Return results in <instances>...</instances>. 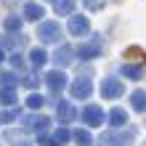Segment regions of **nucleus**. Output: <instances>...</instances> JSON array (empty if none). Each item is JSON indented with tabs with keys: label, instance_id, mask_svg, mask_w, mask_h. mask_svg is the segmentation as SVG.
Returning a JSON list of instances; mask_svg holds the SVG:
<instances>
[{
	"label": "nucleus",
	"instance_id": "16",
	"mask_svg": "<svg viewBox=\"0 0 146 146\" xmlns=\"http://www.w3.org/2000/svg\"><path fill=\"white\" fill-rule=\"evenodd\" d=\"M106 119H109L111 127H125V125H127V111H125L122 106H114V109L106 114Z\"/></svg>",
	"mask_w": 146,
	"mask_h": 146
},
{
	"label": "nucleus",
	"instance_id": "6",
	"mask_svg": "<svg viewBox=\"0 0 146 146\" xmlns=\"http://www.w3.org/2000/svg\"><path fill=\"white\" fill-rule=\"evenodd\" d=\"M66 29H69V35H74V37H85V35H90V19L85 13H72Z\"/></svg>",
	"mask_w": 146,
	"mask_h": 146
},
{
	"label": "nucleus",
	"instance_id": "9",
	"mask_svg": "<svg viewBox=\"0 0 146 146\" xmlns=\"http://www.w3.org/2000/svg\"><path fill=\"white\" fill-rule=\"evenodd\" d=\"M21 125H24V130H35L37 135H42L50 127V117H45V114H32V117H24Z\"/></svg>",
	"mask_w": 146,
	"mask_h": 146
},
{
	"label": "nucleus",
	"instance_id": "1",
	"mask_svg": "<svg viewBox=\"0 0 146 146\" xmlns=\"http://www.w3.org/2000/svg\"><path fill=\"white\" fill-rule=\"evenodd\" d=\"M135 138V127L127 130H106L98 135V146H130V141Z\"/></svg>",
	"mask_w": 146,
	"mask_h": 146
},
{
	"label": "nucleus",
	"instance_id": "12",
	"mask_svg": "<svg viewBox=\"0 0 146 146\" xmlns=\"http://www.w3.org/2000/svg\"><path fill=\"white\" fill-rule=\"evenodd\" d=\"M24 42H27V37H24L21 32H5V35H0V50L3 48H8V50L21 48Z\"/></svg>",
	"mask_w": 146,
	"mask_h": 146
},
{
	"label": "nucleus",
	"instance_id": "28",
	"mask_svg": "<svg viewBox=\"0 0 146 146\" xmlns=\"http://www.w3.org/2000/svg\"><path fill=\"white\" fill-rule=\"evenodd\" d=\"M85 5L90 8V11H98V8H104V3H101V0H82Z\"/></svg>",
	"mask_w": 146,
	"mask_h": 146
},
{
	"label": "nucleus",
	"instance_id": "11",
	"mask_svg": "<svg viewBox=\"0 0 146 146\" xmlns=\"http://www.w3.org/2000/svg\"><path fill=\"white\" fill-rule=\"evenodd\" d=\"M56 117H58V122L66 125V122H72V119L77 117V109L72 101H58L56 104Z\"/></svg>",
	"mask_w": 146,
	"mask_h": 146
},
{
	"label": "nucleus",
	"instance_id": "25",
	"mask_svg": "<svg viewBox=\"0 0 146 146\" xmlns=\"http://www.w3.org/2000/svg\"><path fill=\"white\" fill-rule=\"evenodd\" d=\"M11 66H13L16 72L24 69V56H21V53H13V56H11Z\"/></svg>",
	"mask_w": 146,
	"mask_h": 146
},
{
	"label": "nucleus",
	"instance_id": "14",
	"mask_svg": "<svg viewBox=\"0 0 146 146\" xmlns=\"http://www.w3.org/2000/svg\"><path fill=\"white\" fill-rule=\"evenodd\" d=\"M119 74L127 77V80H141V77H143V66L133 64V61H122V64H119Z\"/></svg>",
	"mask_w": 146,
	"mask_h": 146
},
{
	"label": "nucleus",
	"instance_id": "21",
	"mask_svg": "<svg viewBox=\"0 0 146 146\" xmlns=\"http://www.w3.org/2000/svg\"><path fill=\"white\" fill-rule=\"evenodd\" d=\"M27 106L32 111H40L42 106H45V96H40V93H32V96H27Z\"/></svg>",
	"mask_w": 146,
	"mask_h": 146
},
{
	"label": "nucleus",
	"instance_id": "22",
	"mask_svg": "<svg viewBox=\"0 0 146 146\" xmlns=\"http://www.w3.org/2000/svg\"><path fill=\"white\" fill-rule=\"evenodd\" d=\"M0 82H3V88L13 90L16 85H19V74H16V72H5V74H0Z\"/></svg>",
	"mask_w": 146,
	"mask_h": 146
},
{
	"label": "nucleus",
	"instance_id": "18",
	"mask_svg": "<svg viewBox=\"0 0 146 146\" xmlns=\"http://www.w3.org/2000/svg\"><path fill=\"white\" fill-rule=\"evenodd\" d=\"M74 5H77V0H53V8H56L58 16H72Z\"/></svg>",
	"mask_w": 146,
	"mask_h": 146
},
{
	"label": "nucleus",
	"instance_id": "29",
	"mask_svg": "<svg viewBox=\"0 0 146 146\" xmlns=\"http://www.w3.org/2000/svg\"><path fill=\"white\" fill-rule=\"evenodd\" d=\"M13 146H32V143H29V141H16Z\"/></svg>",
	"mask_w": 146,
	"mask_h": 146
},
{
	"label": "nucleus",
	"instance_id": "27",
	"mask_svg": "<svg viewBox=\"0 0 146 146\" xmlns=\"http://www.w3.org/2000/svg\"><path fill=\"white\" fill-rule=\"evenodd\" d=\"M16 114H19V111H16V109L5 111V114H0V122H13V119H16Z\"/></svg>",
	"mask_w": 146,
	"mask_h": 146
},
{
	"label": "nucleus",
	"instance_id": "17",
	"mask_svg": "<svg viewBox=\"0 0 146 146\" xmlns=\"http://www.w3.org/2000/svg\"><path fill=\"white\" fill-rule=\"evenodd\" d=\"M130 106L135 111H141V114H146V90H133L130 93Z\"/></svg>",
	"mask_w": 146,
	"mask_h": 146
},
{
	"label": "nucleus",
	"instance_id": "19",
	"mask_svg": "<svg viewBox=\"0 0 146 146\" xmlns=\"http://www.w3.org/2000/svg\"><path fill=\"white\" fill-rule=\"evenodd\" d=\"M72 138H74L77 146H93V135H90V130H85V127H77L72 133Z\"/></svg>",
	"mask_w": 146,
	"mask_h": 146
},
{
	"label": "nucleus",
	"instance_id": "13",
	"mask_svg": "<svg viewBox=\"0 0 146 146\" xmlns=\"http://www.w3.org/2000/svg\"><path fill=\"white\" fill-rule=\"evenodd\" d=\"M72 58H74L72 45H61V48H56V53H53V64H58V69H64V66L72 64Z\"/></svg>",
	"mask_w": 146,
	"mask_h": 146
},
{
	"label": "nucleus",
	"instance_id": "30",
	"mask_svg": "<svg viewBox=\"0 0 146 146\" xmlns=\"http://www.w3.org/2000/svg\"><path fill=\"white\" fill-rule=\"evenodd\" d=\"M3 58H5V53H3V50H0V64H3Z\"/></svg>",
	"mask_w": 146,
	"mask_h": 146
},
{
	"label": "nucleus",
	"instance_id": "2",
	"mask_svg": "<svg viewBox=\"0 0 146 146\" xmlns=\"http://www.w3.org/2000/svg\"><path fill=\"white\" fill-rule=\"evenodd\" d=\"M74 53L80 56L82 61H90V58L101 56V53H104V37H101V35H93V37H90L88 42H82V45L77 48Z\"/></svg>",
	"mask_w": 146,
	"mask_h": 146
},
{
	"label": "nucleus",
	"instance_id": "15",
	"mask_svg": "<svg viewBox=\"0 0 146 146\" xmlns=\"http://www.w3.org/2000/svg\"><path fill=\"white\" fill-rule=\"evenodd\" d=\"M42 16H45V8L40 3H24V19L27 21H42Z\"/></svg>",
	"mask_w": 146,
	"mask_h": 146
},
{
	"label": "nucleus",
	"instance_id": "20",
	"mask_svg": "<svg viewBox=\"0 0 146 146\" xmlns=\"http://www.w3.org/2000/svg\"><path fill=\"white\" fill-rule=\"evenodd\" d=\"M45 61H48V53H45L42 48H32V50H29V64L35 66V69H40Z\"/></svg>",
	"mask_w": 146,
	"mask_h": 146
},
{
	"label": "nucleus",
	"instance_id": "26",
	"mask_svg": "<svg viewBox=\"0 0 146 146\" xmlns=\"http://www.w3.org/2000/svg\"><path fill=\"white\" fill-rule=\"evenodd\" d=\"M37 85H40V77L37 74H29V77H24V88H37Z\"/></svg>",
	"mask_w": 146,
	"mask_h": 146
},
{
	"label": "nucleus",
	"instance_id": "31",
	"mask_svg": "<svg viewBox=\"0 0 146 146\" xmlns=\"http://www.w3.org/2000/svg\"><path fill=\"white\" fill-rule=\"evenodd\" d=\"M143 146H146V143H143Z\"/></svg>",
	"mask_w": 146,
	"mask_h": 146
},
{
	"label": "nucleus",
	"instance_id": "5",
	"mask_svg": "<svg viewBox=\"0 0 146 146\" xmlns=\"http://www.w3.org/2000/svg\"><path fill=\"white\" fill-rule=\"evenodd\" d=\"M37 37H40V42H58L61 40V24L58 21H40Z\"/></svg>",
	"mask_w": 146,
	"mask_h": 146
},
{
	"label": "nucleus",
	"instance_id": "10",
	"mask_svg": "<svg viewBox=\"0 0 146 146\" xmlns=\"http://www.w3.org/2000/svg\"><path fill=\"white\" fill-rule=\"evenodd\" d=\"M45 82H48V88L53 93H58V90H64L69 85V77L64 74V69H50V72H45Z\"/></svg>",
	"mask_w": 146,
	"mask_h": 146
},
{
	"label": "nucleus",
	"instance_id": "7",
	"mask_svg": "<svg viewBox=\"0 0 146 146\" xmlns=\"http://www.w3.org/2000/svg\"><path fill=\"white\" fill-rule=\"evenodd\" d=\"M69 93H72V98H77V101H85V98H90V93H93V85H90V80L88 77H77V80H72L69 85Z\"/></svg>",
	"mask_w": 146,
	"mask_h": 146
},
{
	"label": "nucleus",
	"instance_id": "8",
	"mask_svg": "<svg viewBox=\"0 0 146 146\" xmlns=\"http://www.w3.org/2000/svg\"><path fill=\"white\" fill-rule=\"evenodd\" d=\"M40 146H64V143H69L72 141V133H69V127H56V130H53V135H45V133H42L40 135Z\"/></svg>",
	"mask_w": 146,
	"mask_h": 146
},
{
	"label": "nucleus",
	"instance_id": "24",
	"mask_svg": "<svg viewBox=\"0 0 146 146\" xmlns=\"http://www.w3.org/2000/svg\"><path fill=\"white\" fill-rule=\"evenodd\" d=\"M0 104L13 106V104H16V93H13V90H8V88H3V90H0Z\"/></svg>",
	"mask_w": 146,
	"mask_h": 146
},
{
	"label": "nucleus",
	"instance_id": "3",
	"mask_svg": "<svg viewBox=\"0 0 146 146\" xmlns=\"http://www.w3.org/2000/svg\"><path fill=\"white\" fill-rule=\"evenodd\" d=\"M77 117H80L88 127H101V125H104V119H106L104 109H101V106H96V104L82 106V111H77Z\"/></svg>",
	"mask_w": 146,
	"mask_h": 146
},
{
	"label": "nucleus",
	"instance_id": "23",
	"mask_svg": "<svg viewBox=\"0 0 146 146\" xmlns=\"http://www.w3.org/2000/svg\"><path fill=\"white\" fill-rule=\"evenodd\" d=\"M3 24H5V32H19L24 21H21V16H16V13H11V16H8V19H5Z\"/></svg>",
	"mask_w": 146,
	"mask_h": 146
},
{
	"label": "nucleus",
	"instance_id": "4",
	"mask_svg": "<svg viewBox=\"0 0 146 146\" xmlns=\"http://www.w3.org/2000/svg\"><path fill=\"white\" fill-rule=\"evenodd\" d=\"M98 93H101V98H119L125 93V82L119 80V77H104L101 80V88H98Z\"/></svg>",
	"mask_w": 146,
	"mask_h": 146
}]
</instances>
